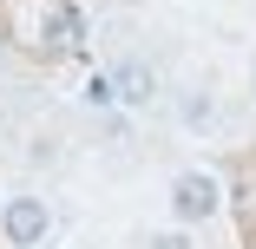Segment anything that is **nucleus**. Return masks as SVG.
<instances>
[{"label":"nucleus","instance_id":"4","mask_svg":"<svg viewBox=\"0 0 256 249\" xmlns=\"http://www.w3.org/2000/svg\"><path fill=\"white\" fill-rule=\"evenodd\" d=\"M210 118H217V105H210V92H190V98H184V125H190V131H204Z\"/></svg>","mask_w":256,"mask_h":249},{"label":"nucleus","instance_id":"5","mask_svg":"<svg viewBox=\"0 0 256 249\" xmlns=\"http://www.w3.org/2000/svg\"><path fill=\"white\" fill-rule=\"evenodd\" d=\"M144 249H197V243H190V230H184V223H171V230H158V236H151Z\"/></svg>","mask_w":256,"mask_h":249},{"label":"nucleus","instance_id":"2","mask_svg":"<svg viewBox=\"0 0 256 249\" xmlns=\"http://www.w3.org/2000/svg\"><path fill=\"white\" fill-rule=\"evenodd\" d=\"M0 236H7V249H40L46 236H53V210H46V197H33V190L7 197V210H0Z\"/></svg>","mask_w":256,"mask_h":249},{"label":"nucleus","instance_id":"3","mask_svg":"<svg viewBox=\"0 0 256 249\" xmlns=\"http://www.w3.org/2000/svg\"><path fill=\"white\" fill-rule=\"evenodd\" d=\"M106 85H112L118 105H151V98H158V72H151V59H118Z\"/></svg>","mask_w":256,"mask_h":249},{"label":"nucleus","instance_id":"1","mask_svg":"<svg viewBox=\"0 0 256 249\" xmlns=\"http://www.w3.org/2000/svg\"><path fill=\"white\" fill-rule=\"evenodd\" d=\"M224 210V184L210 177V171H178L171 177V217L190 230V223H210Z\"/></svg>","mask_w":256,"mask_h":249}]
</instances>
